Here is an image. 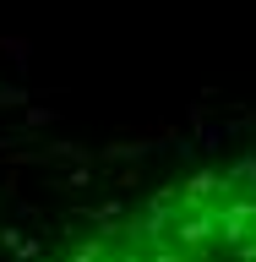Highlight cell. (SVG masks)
I'll return each instance as SVG.
<instances>
[{
	"label": "cell",
	"mask_w": 256,
	"mask_h": 262,
	"mask_svg": "<svg viewBox=\"0 0 256 262\" xmlns=\"http://www.w3.org/2000/svg\"><path fill=\"white\" fill-rule=\"evenodd\" d=\"M49 120H55V104H33L28 110V126H49Z\"/></svg>",
	"instance_id": "5b68a950"
},
{
	"label": "cell",
	"mask_w": 256,
	"mask_h": 262,
	"mask_svg": "<svg viewBox=\"0 0 256 262\" xmlns=\"http://www.w3.org/2000/svg\"><path fill=\"white\" fill-rule=\"evenodd\" d=\"M87 180H93V164H77V169L65 175V186H87Z\"/></svg>",
	"instance_id": "8992f818"
},
{
	"label": "cell",
	"mask_w": 256,
	"mask_h": 262,
	"mask_svg": "<svg viewBox=\"0 0 256 262\" xmlns=\"http://www.w3.org/2000/svg\"><path fill=\"white\" fill-rule=\"evenodd\" d=\"M65 262H109V246L104 241H77L65 251Z\"/></svg>",
	"instance_id": "7a4b0ae2"
},
{
	"label": "cell",
	"mask_w": 256,
	"mask_h": 262,
	"mask_svg": "<svg viewBox=\"0 0 256 262\" xmlns=\"http://www.w3.org/2000/svg\"><path fill=\"white\" fill-rule=\"evenodd\" d=\"M0 246H6L16 262H38V257H44V246H38V241H28L16 224H0Z\"/></svg>",
	"instance_id": "6da1fadb"
},
{
	"label": "cell",
	"mask_w": 256,
	"mask_h": 262,
	"mask_svg": "<svg viewBox=\"0 0 256 262\" xmlns=\"http://www.w3.org/2000/svg\"><path fill=\"white\" fill-rule=\"evenodd\" d=\"M16 104H28V88H6L0 82V110H16Z\"/></svg>",
	"instance_id": "277c9868"
},
{
	"label": "cell",
	"mask_w": 256,
	"mask_h": 262,
	"mask_svg": "<svg viewBox=\"0 0 256 262\" xmlns=\"http://www.w3.org/2000/svg\"><path fill=\"white\" fill-rule=\"evenodd\" d=\"M0 55H11V66H16V71H22V66H28V55H33V49H28V38H0Z\"/></svg>",
	"instance_id": "3957f363"
}]
</instances>
